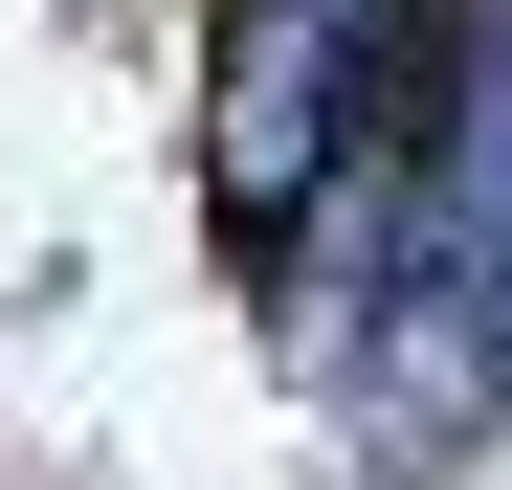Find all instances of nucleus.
<instances>
[{"label":"nucleus","instance_id":"obj_1","mask_svg":"<svg viewBox=\"0 0 512 490\" xmlns=\"http://www.w3.org/2000/svg\"><path fill=\"white\" fill-rule=\"evenodd\" d=\"M423 45H446V0H223V223L312 245L334 201H379Z\"/></svg>","mask_w":512,"mask_h":490},{"label":"nucleus","instance_id":"obj_2","mask_svg":"<svg viewBox=\"0 0 512 490\" xmlns=\"http://www.w3.org/2000/svg\"><path fill=\"white\" fill-rule=\"evenodd\" d=\"M401 156H423V312H468L512 357V0H446Z\"/></svg>","mask_w":512,"mask_h":490}]
</instances>
